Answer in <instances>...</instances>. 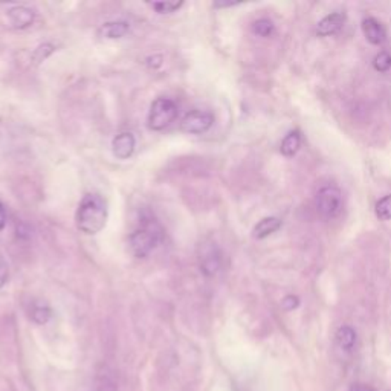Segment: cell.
I'll use <instances>...</instances> for the list:
<instances>
[{
	"label": "cell",
	"mask_w": 391,
	"mask_h": 391,
	"mask_svg": "<svg viewBox=\"0 0 391 391\" xmlns=\"http://www.w3.org/2000/svg\"><path fill=\"white\" fill-rule=\"evenodd\" d=\"M199 266L206 277H213L222 266L220 251L214 241H204L199 246Z\"/></svg>",
	"instance_id": "obj_5"
},
{
	"label": "cell",
	"mask_w": 391,
	"mask_h": 391,
	"mask_svg": "<svg viewBox=\"0 0 391 391\" xmlns=\"http://www.w3.org/2000/svg\"><path fill=\"white\" fill-rule=\"evenodd\" d=\"M352 391H373V388L369 385H356L352 388Z\"/></svg>",
	"instance_id": "obj_23"
},
{
	"label": "cell",
	"mask_w": 391,
	"mask_h": 391,
	"mask_svg": "<svg viewBox=\"0 0 391 391\" xmlns=\"http://www.w3.org/2000/svg\"><path fill=\"white\" fill-rule=\"evenodd\" d=\"M298 306H300V298L297 295H288V297H284L281 300V307L288 312L297 309Z\"/></svg>",
	"instance_id": "obj_20"
},
{
	"label": "cell",
	"mask_w": 391,
	"mask_h": 391,
	"mask_svg": "<svg viewBox=\"0 0 391 391\" xmlns=\"http://www.w3.org/2000/svg\"><path fill=\"white\" fill-rule=\"evenodd\" d=\"M373 66H375V69H376L378 72H387L388 69L391 67V55L388 54V52H385V51L379 52V54L375 57V62H373Z\"/></svg>",
	"instance_id": "obj_19"
},
{
	"label": "cell",
	"mask_w": 391,
	"mask_h": 391,
	"mask_svg": "<svg viewBox=\"0 0 391 391\" xmlns=\"http://www.w3.org/2000/svg\"><path fill=\"white\" fill-rule=\"evenodd\" d=\"M128 29H130L128 23L119 20V22L104 23L101 26L100 32H101V36L106 37V39H121V37L126 36V34L128 32Z\"/></svg>",
	"instance_id": "obj_12"
},
{
	"label": "cell",
	"mask_w": 391,
	"mask_h": 391,
	"mask_svg": "<svg viewBox=\"0 0 391 391\" xmlns=\"http://www.w3.org/2000/svg\"><path fill=\"white\" fill-rule=\"evenodd\" d=\"M5 227H6V213H5L4 205L0 204V232L4 231Z\"/></svg>",
	"instance_id": "obj_22"
},
{
	"label": "cell",
	"mask_w": 391,
	"mask_h": 391,
	"mask_svg": "<svg viewBox=\"0 0 391 391\" xmlns=\"http://www.w3.org/2000/svg\"><path fill=\"white\" fill-rule=\"evenodd\" d=\"M178 117V106L175 101L168 98H158L154 100L150 106L149 117H147V123L149 127L154 132H159L165 127H168L173 121Z\"/></svg>",
	"instance_id": "obj_3"
},
{
	"label": "cell",
	"mask_w": 391,
	"mask_h": 391,
	"mask_svg": "<svg viewBox=\"0 0 391 391\" xmlns=\"http://www.w3.org/2000/svg\"><path fill=\"white\" fill-rule=\"evenodd\" d=\"M300 145H301L300 133L298 132H291L288 136L283 139L281 153L284 156H288V158H291V156H293L295 153L300 150Z\"/></svg>",
	"instance_id": "obj_14"
},
{
	"label": "cell",
	"mask_w": 391,
	"mask_h": 391,
	"mask_svg": "<svg viewBox=\"0 0 391 391\" xmlns=\"http://www.w3.org/2000/svg\"><path fill=\"white\" fill-rule=\"evenodd\" d=\"M6 280H8V269L2 263L0 265V288H4V286L6 284Z\"/></svg>",
	"instance_id": "obj_21"
},
{
	"label": "cell",
	"mask_w": 391,
	"mask_h": 391,
	"mask_svg": "<svg viewBox=\"0 0 391 391\" xmlns=\"http://www.w3.org/2000/svg\"><path fill=\"white\" fill-rule=\"evenodd\" d=\"M154 11H158L159 14H170V13H175L178 11L179 8L184 5L182 2H153L149 4Z\"/></svg>",
	"instance_id": "obj_18"
},
{
	"label": "cell",
	"mask_w": 391,
	"mask_h": 391,
	"mask_svg": "<svg viewBox=\"0 0 391 391\" xmlns=\"http://www.w3.org/2000/svg\"><path fill=\"white\" fill-rule=\"evenodd\" d=\"M239 2H216L214 6L216 8H223V6H232V5H237Z\"/></svg>",
	"instance_id": "obj_24"
},
{
	"label": "cell",
	"mask_w": 391,
	"mask_h": 391,
	"mask_svg": "<svg viewBox=\"0 0 391 391\" xmlns=\"http://www.w3.org/2000/svg\"><path fill=\"white\" fill-rule=\"evenodd\" d=\"M317 208L326 219H333L343 210V194L336 187H323L317 194Z\"/></svg>",
	"instance_id": "obj_4"
},
{
	"label": "cell",
	"mask_w": 391,
	"mask_h": 391,
	"mask_svg": "<svg viewBox=\"0 0 391 391\" xmlns=\"http://www.w3.org/2000/svg\"><path fill=\"white\" fill-rule=\"evenodd\" d=\"M136 147L135 136L132 133H119L112 141V150L118 159H128Z\"/></svg>",
	"instance_id": "obj_7"
},
{
	"label": "cell",
	"mask_w": 391,
	"mask_h": 391,
	"mask_svg": "<svg viewBox=\"0 0 391 391\" xmlns=\"http://www.w3.org/2000/svg\"><path fill=\"white\" fill-rule=\"evenodd\" d=\"M362 32L371 45H382L387 37L384 26H382L380 22H378L376 19H373V17H369V19L362 22Z\"/></svg>",
	"instance_id": "obj_9"
},
{
	"label": "cell",
	"mask_w": 391,
	"mask_h": 391,
	"mask_svg": "<svg viewBox=\"0 0 391 391\" xmlns=\"http://www.w3.org/2000/svg\"><path fill=\"white\" fill-rule=\"evenodd\" d=\"M376 216L379 217V220L391 219V194L382 197L376 204Z\"/></svg>",
	"instance_id": "obj_15"
},
{
	"label": "cell",
	"mask_w": 391,
	"mask_h": 391,
	"mask_svg": "<svg viewBox=\"0 0 391 391\" xmlns=\"http://www.w3.org/2000/svg\"><path fill=\"white\" fill-rule=\"evenodd\" d=\"M336 343L341 349L350 352L356 344V332L350 326H343L336 332Z\"/></svg>",
	"instance_id": "obj_13"
},
{
	"label": "cell",
	"mask_w": 391,
	"mask_h": 391,
	"mask_svg": "<svg viewBox=\"0 0 391 391\" xmlns=\"http://www.w3.org/2000/svg\"><path fill=\"white\" fill-rule=\"evenodd\" d=\"M345 22V14L344 13H333L326 15L323 20H321L317 26V34L319 37H327L332 36V34L338 32Z\"/></svg>",
	"instance_id": "obj_8"
},
{
	"label": "cell",
	"mask_w": 391,
	"mask_h": 391,
	"mask_svg": "<svg viewBox=\"0 0 391 391\" xmlns=\"http://www.w3.org/2000/svg\"><path fill=\"white\" fill-rule=\"evenodd\" d=\"M8 15H10V20L14 28H19V29L28 28L29 25H32L34 17H36L34 11L26 6H14L8 11Z\"/></svg>",
	"instance_id": "obj_10"
},
{
	"label": "cell",
	"mask_w": 391,
	"mask_h": 391,
	"mask_svg": "<svg viewBox=\"0 0 391 391\" xmlns=\"http://www.w3.org/2000/svg\"><path fill=\"white\" fill-rule=\"evenodd\" d=\"M280 227H281V220L278 219V217H265V219H262L256 225L253 236L258 240H262L280 230Z\"/></svg>",
	"instance_id": "obj_11"
},
{
	"label": "cell",
	"mask_w": 391,
	"mask_h": 391,
	"mask_svg": "<svg viewBox=\"0 0 391 391\" xmlns=\"http://www.w3.org/2000/svg\"><path fill=\"white\" fill-rule=\"evenodd\" d=\"M107 214V202L100 194H86L77 211V227L81 232L93 236L104 228Z\"/></svg>",
	"instance_id": "obj_1"
},
{
	"label": "cell",
	"mask_w": 391,
	"mask_h": 391,
	"mask_svg": "<svg viewBox=\"0 0 391 391\" xmlns=\"http://www.w3.org/2000/svg\"><path fill=\"white\" fill-rule=\"evenodd\" d=\"M51 318V309L48 306H32L31 310V319L36 321L37 324H46Z\"/></svg>",
	"instance_id": "obj_16"
},
{
	"label": "cell",
	"mask_w": 391,
	"mask_h": 391,
	"mask_svg": "<svg viewBox=\"0 0 391 391\" xmlns=\"http://www.w3.org/2000/svg\"><path fill=\"white\" fill-rule=\"evenodd\" d=\"M214 123L211 112L206 110H191L180 121V130L191 135H201L210 130Z\"/></svg>",
	"instance_id": "obj_6"
},
{
	"label": "cell",
	"mask_w": 391,
	"mask_h": 391,
	"mask_svg": "<svg viewBox=\"0 0 391 391\" xmlns=\"http://www.w3.org/2000/svg\"><path fill=\"white\" fill-rule=\"evenodd\" d=\"M253 29L260 37H269L274 32V23L267 19H260L254 22Z\"/></svg>",
	"instance_id": "obj_17"
},
{
	"label": "cell",
	"mask_w": 391,
	"mask_h": 391,
	"mask_svg": "<svg viewBox=\"0 0 391 391\" xmlns=\"http://www.w3.org/2000/svg\"><path fill=\"white\" fill-rule=\"evenodd\" d=\"M159 240H161V230L158 225L145 223L144 227L132 232V236L128 239V245L136 257L144 258L149 256L156 246H158Z\"/></svg>",
	"instance_id": "obj_2"
}]
</instances>
